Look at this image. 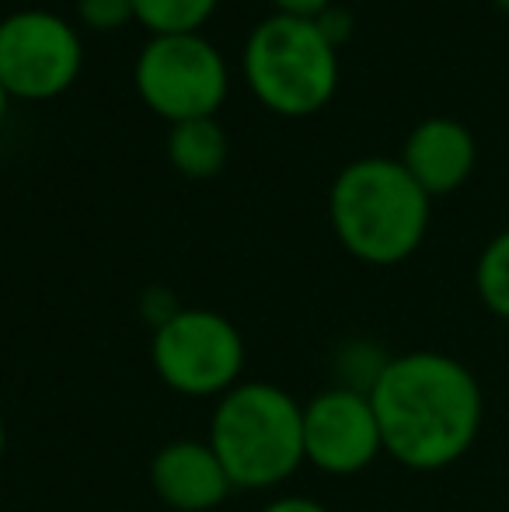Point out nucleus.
<instances>
[{
  "label": "nucleus",
  "instance_id": "obj_1",
  "mask_svg": "<svg viewBox=\"0 0 509 512\" xmlns=\"http://www.w3.org/2000/svg\"><path fill=\"white\" fill-rule=\"evenodd\" d=\"M384 453L408 471L454 467L475 446L485 422V391L468 363L415 349L387 356L370 387Z\"/></svg>",
  "mask_w": 509,
  "mask_h": 512
},
{
  "label": "nucleus",
  "instance_id": "obj_2",
  "mask_svg": "<svg viewBox=\"0 0 509 512\" xmlns=\"http://www.w3.org/2000/svg\"><path fill=\"white\" fill-rule=\"evenodd\" d=\"M433 199L394 157H360L335 175L328 220L339 244L363 265H401L429 234Z\"/></svg>",
  "mask_w": 509,
  "mask_h": 512
},
{
  "label": "nucleus",
  "instance_id": "obj_3",
  "mask_svg": "<svg viewBox=\"0 0 509 512\" xmlns=\"http://www.w3.org/2000/svg\"><path fill=\"white\" fill-rule=\"evenodd\" d=\"M206 443L234 492H269L304 464V405L283 387L248 380L217 398Z\"/></svg>",
  "mask_w": 509,
  "mask_h": 512
},
{
  "label": "nucleus",
  "instance_id": "obj_4",
  "mask_svg": "<svg viewBox=\"0 0 509 512\" xmlns=\"http://www.w3.org/2000/svg\"><path fill=\"white\" fill-rule=\"evenodd\" d=\"M241 67L258 105L283 119H307L339 91V49L307 18H262L248 35Z\"/></svg>",
  "mask_w": 509,
  "mask_h": 512
},
{
  "label": "nucleus",
  "instance_id": "obj_5",
  "mask_svg": "<svg viewBox=\"0 0 509 512\" xmlns=\"http://www.w3.org/2000/svg\"><path fill=\"white\" fill-rule=\"evenodd\" d=\"M133 84L140 102L175 126L217 119L231 91V74L220 49L203 32L150 35L133 63Z\"/></svg>",
  "mask_w": 509,
  "mask_h": 512
},
{
  "label": "nucleus",
  "instance_id": "obj_6",
  "mask_svg": "<svg viewBox=\"0 0 509 512\" xmlns=\"http://www.w3.org/2000/svg\"><path fill=\"white\" fill-rule=\"evenodd\" d=\"M150 366L164 387L185 398H224L241 384L245 338L231 317L206 307H182L154 328Z\"/></svg>",
  "mask_w": 509,
  "mask_h": 512
},
{
  "label": "nucleus",
  "instance_id": "obj_7",
  "mask_svg": "<svg viewBox=\"0 0 509 512\" xmlns=\"http://www.w3.org/2000/svg\"><path fill=\"white\" fill-rule=\"evenodd\" d=\"M84 70V42L63 14L25 7L0 18V84L21 102L67 95Z\"/></svg>",
  "mask_w": 509,
  "mask_h": 512
},
{
  "label": "nucleus",
  "instance_id": "obj_8",
  "mask_svg": "<svg viewBox=\"0 0 509 512\" xmlns=\"http://www.w3.org/2000/svg\"><path fill=\"white\" fill-rule=\"evenodd\" d=\"M384 453L381 425L367 391L328 387L304 405V460L335 478H349Z\"/></svg>",
  "mask_w": 509,
  "mask_h": 512
},
{
  "label": "nucleus",
  "instance_id": "obj_9",
  "mask_svg": "<svg viewBox=\"0 0 509 512\" xmlns=\"http://www.w3.org/2000/svg\"><path fill=\"white\" fill-rule=\"evenodd\" d=\"M150 488L175 512H213L234 485L206 439H175L150 460Z\"/></svg>",
  "mask_w": 509,
  "mask_h": 512
},
{
  "label": "nucleus",
  "instance_id": "obj_10",
  "mask_svg": "<svg viewBox=\"0 0 509 512\" xmlns=\"http://www.w3.org/2000/svg\"><path fill=\"white\" fill-rule=\"evenodd\" d=\"M398 161L429 199L450 196L475 171L478 143L464 122L447 119V115H433V119H422L408 133Z\"/></svg>",
  "mask_w": 509,
  "mask_h": 512
},
{
  "label": "nucleus",
  "instance_id": "obj_11",
  "mask_svg": "<svg viewBox=\"0 0 509 512\" xmlns=\"http://www.w3.org/2000/svg\"><path fill=\"white\" fill-rule=\"evenodd\" d=\"M164 154H168L171 168L189 182H206L217 178L231 154L227 133L217 119H189L175 122L164 140Z\"/></svg>",
  "mask_w": 509,
  "mask_h": 512
},
{
  "label": "nucleus",
  "instance_id": "obj_12",
  "mask_svg": "<svg viewBox=\"0 0 509 512\" xmlns=\"http://www.w3.org/2000/svg\"><path fill=\"white\" fill-rule=\"evenodd\" d=\"M220 0H133L136 21L150 35H192L203 32Z\"/></svg>",
  "mask_w": 509,
  "mask_h": 512
},
{
  "label": "nucleus",
  "instance_id": "obj_13",
  "mask_svg": "<svg viewBox=\"0 0 509 512\" xmlns=\"http://www.w3.org/2000/svg\"><path fill=\"white\" fill-rule=\"evenodd\" d=\"M475 293L489 314L509 324V230H499L478 255Z\"/></svg>",
  "mask_w": 509,
  "mask_h": 512
},
{
  "label": "nucleus",
  "instance_id": "obj_14",
  "mask_svg": "<svg viewBox=\"0 0 509 512\" xmlns=\"http://www.w3.org/2000/svg\"><path fill=\"white\" fill-rule=\"evenodd\" d=\"M77 21L91 32H119L136 21L133 0H77Z\"/></svg>",
  "mask_w": 509,
  "mask_h": 512
},
{
  "label": "nucleus",
  "instance_id": "obj_15",
  "mask_svg": "<svg viewBox=\"0 0 509 512\" xmlns=\"http://www.w3.org/2000/svg\"><path fill=\"white\" fill-rule=\"evenodd\" d=\"M314 25L321 28V35H325L328 42H332L335 49H342L349 42V35H353V14L346 11V7H339V4H332L328 7L325 14H318V18H314Z\"/></svg>",
  "mask_w": 509,
  "mask_h": 512
},
{
  "label": "nucleus",
  "instance_id": "obj_16",
  "mask_svg": "<svg viewBox=\"0 0 509 512\" xmlns=\"http://www.w3.org/2000/svg\"><path fill=\"white\" fill-rule=\"evenodd\" d=\"M140 307H143V314H147V321L154 324V328H161L164 321H171V317L182 310V307L175 304V297H171L168 290H150L147 297L140 300Z\"/></svg>",
  "mask_w": 509,
  "mask_h": 512
},
{
  "label": "nucleus",
  "instance_id": "obj_17",
  "mask_svg": "<svg viewBox=\"0 0 509 512\" xmlns=\"http://www.w3.org/2000/svg\"><path fill=\"white\" fill-rule=\"evenodd\" d=\"M272 14H286V18H307L314 21L318 14H325L335 0H269Z\"/></svg>",
  "mask_w": 509,
  "mask_h": 512
},
{
  "label": "nucleus",
  "instance_id": "obj_18",
  "mask_svg": "<svg viewBox=\"0 0 509 512\" xmlns=\"http://www.w3.org/2000/svg\"><path fill=\"white\" fill-rule=\"evenodd\" d=\"M258 512H332L328 506H321L318 499H307V495H279L269 506H262Z\"/></svg>",
  "mask_w": 509,
  "mask_h": 512
},
{
  "label": "nucleus",
  "instance_id": "obj_19",
  "mask_svg": "<svg viewBox=\"0 0 509 512\" xmlns=\"http://www.w3.org/2000/svg\"><path fill=\"white\" fill-rule=\"evenodd\" d=\"M7 108H11V95H7V91H4V84H0V129H4Z\"/></svg>",
  "mask_w": 509,
  "mask_h": 512
},
{
  "label": "nucleus",
  "instance_id": "obj_20",
  "mask_svg": "<svg viewBox=\"0 0 509 512\" xmlns=\"http://www.w3.org/2000/svg\"><path fill=\"white\" fill-rule=\"evenodd\" d=\"M4 453H7V425H4V415H0V464H4Z\"/></svg>",
  "mask_w": 509,
  "mask_h": 512
},
{
  "label": "nucleus",
  "instance_id": "obj_21",
  "mask_svg": "<svg viewBox=\"0 0 509 512\" xmlns=\"http://www.w3.org/2000/svg\"><path fill=\"white\" fill-rule=\"evenodd\" d=\"M492 4H496L499 11H506V14H509V0H492Z\"/></svg>",
  "mask_w": 509,
  "mask_h": 512
}]
</instances>
